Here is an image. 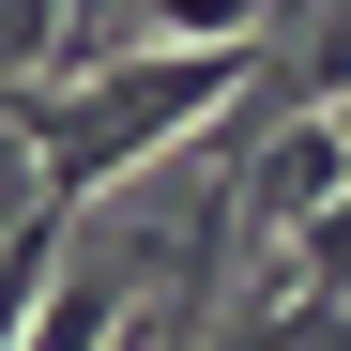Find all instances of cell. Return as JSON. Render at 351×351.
<instances>
[{
    "label": "cell",
    "instance_id": "5",
    "mask_svg": "<svg viewBox=\"0 0 351 351\" xmlns=\"http://www.w3.org/2000/svg\"><path fill=\"white\" fill-rule=\"evenodd\" d=\"M62 77V0H0V92Z\"/></svg>",
    "mask_w": 351,
    "mask_h": 351
},
{
    "label": "cell",
    "instance_id": "6",
    "mask_svg": "<svg viewBox=\"0 0 351 351\" xmlns=\"http://www.w3.org/2000/svg\"><path fill=\"white\" fill-rule=\"evenodd\" d=\"M321 123H336V138H351V77H336V92H321Z\"/></svg>",
    "mask_w": 351,
    "mask_h": 351
},
{
    "label": "cell",
    "instance_id": "2",
    "mask_svg": "<svg viewBox=\"0 0 351 351\" xmlns=\"http://www.w3.org/2000/svg\"><path fill=\"white\" fill-rule=\"evenodd\" d=\"M229 199H245L260 245H290L306 214H336V199H351V138L321 123V107H290L275 138H229Z\"/></svg>",
    "mask_w": 351,
    "mask_h": 351
},
{
    "label": "cell",
    "instance_id": "1",
    "mask_svg": "<svg viewBox=\"0 0 351 351\" xmlns=\"http://www.w3.org/2000/svg\"><path fill=\"white\" fill-rule=\"evenodd\" d=\"M260 92V46H123V62H92V77H31V92H0L16 107V138H31V199H107L123 168H153L168 138H199L229 123V107Z\"/></svg>",
    "mask_w": 351,
    "mask_h": 351
},
{
    "label": "cell",
    "instance_id": "3",
    "mask_svg": "<svg viewBox=\"0 0 351 351\" xmlns=\"http://www.w3.org/2000/svg\"><path fill=\"white\" fill-rule=\"evenodd\" d=\"M62 245H77V214H62V199H31V214H16V245H0V351H16L31 306L62 290Z\"/></svg>",
    "mask_w": 351,
    "mask_h": 351
},
{
    "label": "cell",
    "instance_id": "4",
    "mask_svg": "<svg viewBox=\"0 0 351 351\" xmlns=\"http://www.w3.org/2000/svg\"><path fill=\"white\" fill-rule=\"evenodd\" d=\"M123 46H260V0H138Z\"/></svg>",
    "mask_w": 351,
    "mask_h": 351
}]
</instances>
